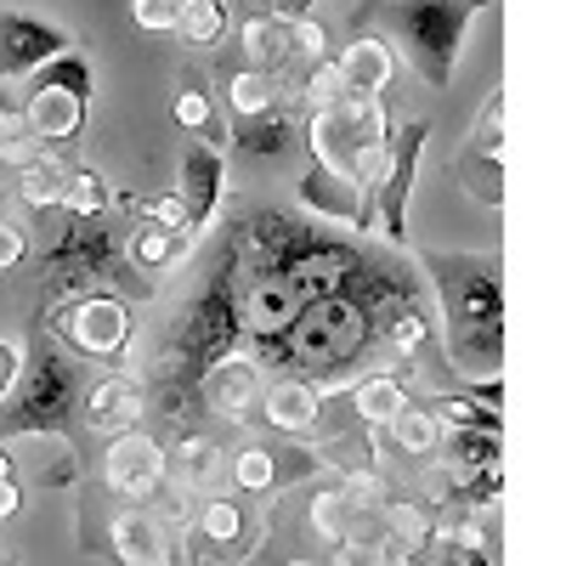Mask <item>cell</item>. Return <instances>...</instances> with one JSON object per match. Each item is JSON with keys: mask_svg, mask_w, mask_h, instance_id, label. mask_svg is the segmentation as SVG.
I'll list each match as a JSON object with an SVG mask.
<instances>
[{"mask_svg": "<svg viewBox=\"0 0 566 566\" xmlns=\"http://www.w3.org/2000/svg\"><path fill=\"white\" fill-rule=\"evenodd\" d=\"M424 272L442 301V346L464 380H493L504 368V261L470 250H431Z\"/></svg>", "mask_w": 566, "mask_h": 566, "instance_id": "6da1fadb", "label": "cell"}, {"mask_svg": "<svg viewBox=\"0 0 566 566\" xmlns=\"http://www.w3.org/2000/svg\"><path fill=\"white\" fill-rule=\"evenodd\" d=\"M488 7L493 0H380V7H368L357 18H380V34L391 40V52H402L408 69L431 91H448L453 69H459L464 29Z\"/></svg>", "mask_w": 566, "mask_h": 566, "instance_id": "7a4b0ae2", "label": "cell"}, {"mask_svg": "<svg viewBox=\"0 0 566 566\" xmlns=\"http://www.w3.org/2000/svg\"><path fill=\"white\" fill-rule=\"evenodd\" d=\"M244 346V323H239V266H232V255L221 250V261L210 266L205 290L187 301L176 335L165 346V374L176 386H187L199 397V374L210 363H221L227 352Z\"/></svg>", "mask_w": 566, "mask_h": 566, "instance_id": "3957f363", "label": "cell"}, {"mask_svg": "<svg viewBox=\"0 0 566 566\" xmlns=\"http://www.w3.org/2000/svg\"><path fill=\"white\" fill-rule=\"evenodd\" d=\"M23 119H29V136L40 142V148H74L80 130H85V108L91 97H97V69H91V57L80 52H63L52 63H40L29 80H23Z\"/></svg>", "mask_w": 566, "mask_h": 566, "instance_id": "277c9868", "label": "cell"}, {"mask_svg": "<svg viewBox=\"0 0 566 566\" xmlns=\"http://www.w3.org/2000/svg\"><path fill=\"white\" fill-rule=\"evenodd\" d=\"M74 408H80V363L57 352L52 335H34L18 386L0 402V431H63Z\"/></svg>", "mask_w": 566, "mask_h": 566, "instance_id": "5b68a950", "label": "cell"}, {"mask_svg": "<svg viewBox=\"0 0 566 566\" xmlns=\"http://www.w3.org/2000/svg\"><path fill=\"white\" fill-rule=\"evenodd\" d=\"M374 346L368 335V317L346 301V295H323V301H306L301 317L283 328L277 340H266L261 352H283L290 363L312 368V374H340L346 363H357L363 352Z\"/></svg>", "mask_w": 566, "mask_h": 566, "instance_id": "8992f818", "label": "cell"}, {"mask_svg": "<svg viewBox=\"0 0 566 566\" xmlns=\"http://www.w3.org/2000/svg\"><path fill=\"white\" fill-rule=\"evenodd\" d=\"M431 142V125L424 119H402L391 125L386 142V165L368 187V232H380L391 250L408 244V199H413V176H419V154Z\"/></svg>", "mask_w": 566, "mask_h": 566, "instance_id": "52a82bcc", "label": "cell"}, {"mask_svg": "<svg viewBox=\"0 0 566 566\" xmlns=\"http://www.w3.org/2000/svg\"><path fill=\"white\" fill-rule=\"evenodd\" d=\"M45 335L63 340L69 357H119L130 346V306L119 295H63L45 317Z\"/></svg>", "mask_w": 566, "mask_h": 566, "instance_id": "ba28073f", "label": "cell"}, {"mask_svg": "<svg viewBox=\"0 0 566 566\" xmlns=\"http://www.w3.org/2000/svg\"><path fill=\"white\" fill-rule=\"evenodd\" d=\"M357 266H363V255L352 244L328 239V232H312V227H295L290 250L277 261V277L290 283L301 301H323V295H346Z\"/></svg>", "mask_w": 566, "mask_h": 566, "instance_id": "9c48e42d", "label": "cell"}, {"mask_svg": "<svg viewBox=\"0 0 566 566\" xmlns=\"http://www.w3.org/2000/svg\"><path fill=\"white\" fill-rule=\"evenodd\" d=\"M74 29L40 12H0V80H29L40 63L74 52Z\"/></svg>", "mask_w": 566, "mask_h": 566, "instance_id": "30bf717a", "label": "cell"}, {"mask_svg": "<svg viewBox=\"0 0 566 566\" xmlns=\"http://www.w3.org/2000/svg\"><path fill=\"white\" fill-rule=\"evenodd\" d=\"M221 193H227V148L210 136H187L181 148V187L176 199L187 210V227H193V239H205L216 210H221Z\"/></svg>", "mask_w": 566, "mask_h": 566, "instance_id": "8fae6325", "label": "cell"}, {"mask_svg": "<svg viewBox=\"0 0 566 566\" xmlns=\"http://www.w3.org/2000/svg\"><path fill=\"white\" fill-rule=\"evenodd\" d=\"M295 205H301L306 216L328 221V227L368 232V187L335 176L328 165H317L312 154H306V170H301V181H295Z\"/></svg>", "mask_w": 566, "mask_h": 566, "instance_id": "7c38bea8", "label": "cell"}, {"mask_svg": "<svg viewBox=\"0 0 566 566\" xmlns=\"http://www.w3.org/2000/svg\"><path fill=\"white\" fill-rule=\"evenodd\" d=\"M165 470H170V453L142 431H119V437H108V459H103V476H108V488L119 493V499H148V493H159V482H165Z\"/></svg>", "mask_w": 566, "mask_h": 566, "instance_id": "4fadbf2b", "label": "cell"}, {"mask_svg": "<svg viewBox=\"0 0 566 566\" xmlns=\"http://www.w3.org/2000/svg\"><path fill=\"white\" fill-rule=\"evenodd\" d=\"M301 295L283 283L277 272H261V277H239V323H244V340H255V346H266V340H277L283 328H290L295 317H301Z\"/></svg>", "mask_w": 566, "mask_h": 566, "instance_id": "5bb4252c", "label": "cell"}, {"mask_svg": "<svg viewBox=\"0 0 566 566\" xmlns=\"http://www.w3.org/2000/svg\"><path fill=\"white\" fill-rule=\"evenodd\" d=\"M255 391H261V357H250V352H227L221 363H210L199 374V402L221 419H244Z\"/></svg>", "mask_w": 566, "mask_h": 566, "instance_id": "9a60e30c", "label": "cell"}, {"mask_svg": "<svg viewBox=\"0 0 566 566\" xmlns=\"http://www.w3.org/2000/svg\"><path fill=\"white\" fill-rule=\"evenodd\" d=\"M301 125H306V114L290 103L250 114V119H232V154L239 159H283V154H295Z\"/></svg>", "mask_w": 566, "mask_h": 566, "instance_id": "2e32d148", "label": "cell"}, {"mask_svg": "<svg viewBox=\"0 0 566 566\" xmlns=\"http://www.w3.org/2000/svg\"><path fill=\"white\" fill-rule=\"evenodd\" d=\"M142 413H148V391H142L136 374H108V380H97L85 391V419H91V431H103V437L136 431Z\"/></svg>", "mask_w": 566, "mask_h": 566, "instance_id": "e0dca14e", "label": "cell"}, {"mask_svg": "<svg viewBox=\"0 0 566 566\" xmlns=\"http://www.w3.org/2000/svg\"><path fill=\"white\" fill-rule=\"evenodd\" d=\"M335 63H340L346 97H386L391 80H397V52H391L386 34H357Z\"/></svg>", "mask_w": 566, "mask_h": 566, "instance_id": "ac0fdd59", "label": "cell"}, {"mask_svg": "<svg viewBox=\"0 0 566 566\" xmlns=\"http://www.w3.org/2000/svg\"><path fill=\"white\" fill-rule=\"evenodd\" d=\"M261 413H266L272 431H283V437L312 431L317 413H323V391H317V380H306V374H290V380H277L261 397Z\"/></svg>", "mask_w": 566, "mask_h": 566, "instance_id": "d6986e66", "label": "cell"}, {"mask_svg": "<svg viewBox=\"0 0 566 566\" xmlns=\"http://www.w3.org/2000/svg\"><path fill=\"white\" fill-rule=\"evenodd\" d=\"M199 239H187V232H176V227H154V221H142L130 239H125V261L142 272V277H159V272H170L187 250H193Z\"/></svg>", "mask_w": 566, "mask_h": 566, "instance_id": "ffe728a7", "label": "cell"}, {"mask_svg": "<svg viewBox=\"0 0 566 566\" xmlns=\"http://www.w3.org/2000/svg\"><path fill=\"white\" fill-rule=\"evenodd\" d=\"M453 170H459V187H464L470 199H482V205L504 210V148H482V142H464L459 159H453Z\"/></svg>", "mask_w": 566, "mask_h": 566, "instance_id": "44dd1931", "label": "cell"}, {"mask_svg": "<svg viewBox=\"0 0 566 566\" xmlns=\"http://www.w3.org/2000/svg\"><path fill=\"white\" fill-rule=\"evenodd\" d=\"M391 442L402 448V453H437L442 442H448V424H442V413L431 408V402H402L397 413H391Z\"/></svg>", "mask_w": 566, "mask_h": 566, "instance_id": "7402d4cb", "label": "cell"}, {"mask_svg": "<svg viewBox=\"0 0 566 566\" xmlns=\"http://www.w3.org/2000/svg\"><path fill=\"white\" fill-rule=\"evenodd\" d=\"M18 170V193H23V205H34V210H57V199H63V176H69V165H63V154H29L23 165H12Z\"/></svg>", "mask_w": 566, "mask_h": 566, "instance_id": "603a6c76", "label": "cell"}, {"mask_svg": "<svg viewBox=\"0 0 566 566\" xmlns=\"http://www.w3.org/2000/svg\"><path fill=\"white\" fill-rule=\"evenodd\" d=\"M277 103H290V91L277 85V74L266 69H239V74H227V108L232 119H250V114H266Z\"/></svg>", "mask_w": 566, "mask_h": 566, "instance_id": "cb8c5ba5", "label": "cell"}, {"mask_svg": "<svg viewBox=\"0 0 566 566\" xmlns=\"http://www.w3.org/2000/svg\"><path fill=\"white\" fill-rule=\"evenodd\" d=\"M312 527L328 538V544H357V527H363V504L346 493V488H323L312 499Z\"/></svg>", "mask_w": 566, "mask_h": 566, "instance_id": "d4e9b609", "label": "cell"}, {"mask_svg": "<svg viewBox=\"0 0 566 566\" xmlns=\"http://www.w3.org/2000/svg\"><path fill=\"white\" fill-rule=\"evenodd\" d=\"M159 549H170V544H165V527L154 522L148 510H125L119 522H114V555H119L125 566H142V560H154Z\"/></svg>", "mask_w": 566, "mask_h": 566, "instance_id": "484cf974", "label": "cell"}, {"mask_svg": "<svg viewBox=\"0 0 566 566\" xmlns=\"http://www.w3.org/2000/svg\"><path fill=\"white\" fill-rule=\"evenodd\" d=\"M402 402H408V391H402L397 374H363V380L352 386V408H357L363 424H374V431H380V424H391V413H397Z\"/></svg>", "mask_w": 566, "mask_h": 566, "instance_id": "4316f807", "label": "cell"}, {"mask_svg": "<svg viewBox=\"0 0 566 566\" xmlns=\"http://www.w3.org/2000/svg\"><path fill=\"white\" fill-rule=\"evenodd\" d=\"M57 210H69V216H108V210H114V187L91 170V165H69Z\"/></svg>", "mask_w": 566, "mask_h": 566, "instance_id": "83f0119b", "label": "cell"}, {"mask_svg": "<svg viewBox=\"0 0 566 566\" xmlns=\"http://www.w3.org/2000/svg\"><path fill=\"white\" fill-rule=\"evenodd\" d=\"M244 538H250V522H244L239 499H210L199 510V544H210V549H244Z\"/></svg>", "mask_w": 566, "mask_h": 566, "instance_id": "f1b7e54d", "label": "cell"}, {"mask_svg": "<svg viewBox=\"0 0 566 566\" xmlns=\"http://www.w3.org/2000/svg\"><path fill=\"white\" fill-rule=\"evenodd\" d=\"M170 34H181L187 45H210L227 34V0H176V29Z\"/></svg>", "mask_w": 566, "mask_h": 566, "instance_id": "f546056e", "label": "cell"}, {"mask_svg": "<svg viewBox=\"0 0 566 566\" xmlns=\"http://www.w3.org/2000/svg\"><path fill=\"white\" fill-rule=\"evenodd\" d=\"M232 482H239L244 493H272L277 482H283V464H277V453L272 448H261V442H244L239 453H232Z\"/></svg>", "mask_w": 566, "mask_h": 566, "instance_id": "4dcf8cb0", "label": "cell"}, {"mask_svg": "<svg viewBox=\"0 0 566 566\" xmlns=\"http://www.w3.org/2000/svg\"><path fill=\"white\" fill-rule=\"evenodd\" d=\"M239 40H244V69L277 74V63H283V23L277 18H244Z\"/></svg>", "mask_w": 566, "mask_h": 566, "instance_id": "1f68e13d", "label": "cell"}, {"mask_svg": "<svg viewBox=\"0 0 566 566\" xmlns=\"http://www.w3.org/2000/svg\"><path fill=\"white\" fill-rule=\"evenodd\" d=\"M170 119H176L187 136H210V142H221L216 103H210V91H199V85H181V91H176V97H170Z\"/></svg>", "mask_w": 566, "mask_h": 566, "instance_id": "d6a6232c", "label": "cell"}, {"mask_svg": "<svg viewBox=\"0 0 566 566\" xmlns=\"http://www.w3.org/2000/svg\"><path fill=\"white\" fill-rule=\"evenodd\" d=\"M301 108L312 114V108H335L340 97H346V85H340V63L335 57H317V63H306L301 69Z\"/></svg>", "mask_w": 566, "mask_h": 566, "instance_id": "836d02e7", "label": "cell"}, {"mask_svg": "<svg viewBox=\"0 0 566 566\" xmlns=\"http://www.w3.org/2000/svg\"><path fill=\"white\" fill-rule=\"evenodd\" d=\"M317 57H328V34H323V23H312V18L283 23V63L306 69V63H317Z\"/></svg>", "mask_w": 566, "mask_h": 566, "instance_id": "e575fe53", "label": "cell"}, {"mask_svg": "<svg viewBox=\"0 0 566 566\" xmlns=\"http://www.w3.org/2000/svg\"><path fill=\"white\" fill-rule=\"evenodd\" d=\"M29 154H34V136H29L23 108L0 97V159H7V165H23Z\"/></svg>", "mask_w": 566, "mask_h": 566, "instance_id": "d590c367", "label": "cell"}, {"mask_svg": "<svg viewBox=\"0 0 566 566\" xmlns=\"http://www.w3.org/2000/svg\"><path fill=\"white\" fill-rule=\"evenodd\" d=\"M136 216H142V221H154V227H176V232H187V239H193V227H187V210H181L176 193H165V199H142Z\"/></svg>", "mask_w": 566, "mask_h": 566, "instance_id": "8d00e7d4", "label": "cell"}, {"mask_svg": "<svg viewBox=\"0 0 566 566\" xmlns=\"http://www.w3.org/2000/svg\"><path fill=\"white\" fill-rule=\"evenodd\" d=\"M130 18L148 34H170L176 29V0H130Z\"/></svg>", "mask_w": 566, "mask_h": 566, "instance_id": "74e56055", "label": "cell"}, {"mask_svg": "<svg viewBox=\"0 0 566 566\" xmlns=\"http://www.w3.org/2000/svg\"><path fill=\"white\" fill-rule=\"evenodd\" d=\"M23 255H29V232H23V227H12L7 216H0V272L23 266Z\"/></svg>", "mask_w": 566, "mask_h": 566, "instance_id": "f35d334b", "label": "cell"}, {"mask_svg": "<svg viewBox=\"0 0 566 566\" xmlns=\"http://www.w3.org/2000/svg\"><path fill=\"white\" fill-rule=\"evenodd\" d=\"M18 374H23V352L0 335V402H7V391L18 386Z\"/></svg>", "mask_w": 566, "mask_h": 566, "instance_id": "ab89813d", "label": "cell"}, {"mask_svg": "<svg viewBox=\"0 0 566 566\" xmlns=\"http://www.w3.org/2000/svg\"><path fill=\"white\" fill-rule=\"evenodd\" d=\"M312 7H317V0H272V12H266V18L295 23V18H312Z\"/></svg>", "mask_w": 566, "mask_h": 566, "instance_id": "60d3db41", "label": "cell"}, {"mask_svg": "<svg viewBox=\"0 0 566 566\" xmlns=\"http://www.w3.org/2000/svg\"><path fill=\"white\" fill-rule=\"evenodd\" d=\"M18 504H23V493H18V482L7 476V482H0V515H18Z\"/></svg>", "mask_w": 566, "mask_h": 566, "instance_id": "b9f144b4", "label": "cell"}, {"mask_svg": "<svg viewBox=\"0 0 566 566\" xmlns=\"http://www.w3.org/2000/svg\"><path fill=\"white\" fill-rule=\"evenodd\" d=\"M142 566H176V555H170V549H159L154 560H142Z\"/></svg>", "mask_w": 566, "mask_h": 566, "instance_id": "7bdbcfd3", "label": "cell"}, {"mask_svg": "<svg viewBox=\"0 0 566 566\" xmlns=\"http://www.w3.org/2000/svg\"><path fill=\"white\" fill-rule=\"evenodd\" d=\"M7 476H12V459H7V453H0V482H7Z\"/></svg>", "mask_w": 566, "mask_h": 566, "instance_id": "ee69618b", "label": "cell"}, {"mask_svg": "<svg viewBox=\"0 0 566 566\" xmlns=\"http://www.w3.org/2000/svg\"><path fill=\"white\" fill-rule=\"evenodd\" d=\"M368 7H380V0H368ZM368 7H363V12H368Z\"/></svg>", "mask_w": 566, "mask_h": 566, "instance_id": "f6af8a7d", "label": "cell"}]
</instances>
